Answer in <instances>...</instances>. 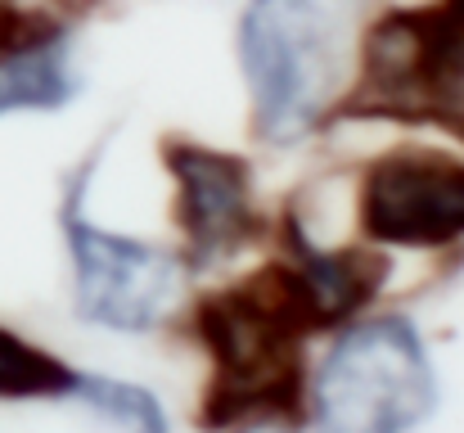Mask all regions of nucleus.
<instances>
[{
  "mask_svg": "<svg viewBox=\"0 0 464 433\" xmlns=\"http://www.w3.org/2000/svg\"><path fill=\"white\" fill-rule=\"evenodd\" d=\"M162 167L176 181L171 217L180 231L185 271H208L262 235L253 167L244 153L198 141H167Z\"/></svg>",
  "mask_w": 464,
  "mask_h": 433,
  "instance_id": "obj_7",
  "label": "nucleus"
},
{
  "mask_svg": "<svg viewBox=\"0 0 464 433\" xmlns=\"http://www.w3.org/2000/svg\"><path fill=\"white\" fill-rule=\"evenodd\" d=\"M438 411V370L406 316L352 320L307 384L315 433H411Z\"/></svg>",
  "mask_w": 464,
  "mask_h": 433,
  "instance_id": "obj_4",
  "label": "nucleus"
},
{
  "mask_svg": "<svg viewBox=\"0 0 464 433\" xmlns=\"http://www.w3.org/2000/svg\"><path fill=\"white\" fill-rule=\"evenodd\" d=\"M239 433H289V425H280V420H262V425H239Z\"/></svg>",
  "mask_w": 464,
  "mask_h": 433,
  "instance_id": "obj_12",
  "label": "nucleus"
},
{
  "mask_svg": "<svg viewBox=\"0 0 464 433\" xmlns=\"http://www.w3.org/2000/svg\"><path fill=\"white\" fill-rule=\"evenodd\" d=\"M189 334L208 352L198 425L212 433L307 416V339L324 334L320 307L303 271L280 253L244 280L203 293L189 311Z\"/></svg>",
  "mask_w": 464,
  "mask_h": 433,
  "instance_id": "obj_1",
  "label": "nucleus"
},
{
  "mask_svg": "<svg viewBox=\"0 0 464 433\" xmlns=\"http://www.w3.org/2000/svg\"><path fill=\"white\" fill-rule=\"evenodd\" d=\"M438 5H442L447 14H456V18H460V23H464V0H438Z\"/></svg>",
  "mask_w": 464,
  "mask_h": 433,
  "instance_id": "obj_13",
  "label": "nucleus"
},
{
  "mask_svg": "<svg viewBox=\"0 0 464 433\" xmlns=\"http://www.w3.org/2000/svg\"><path fill=\"white\" fill-rule=\"evenodd\" d=\"M280 253L303 271L311 298L320 307L324 334L361 320V311L388 285V258L374 249H320L298 212L280 217Z\"/></svg>",
  "mask_w": 464,
  "mask_h": 433,
  "instance_id": "obj_9",
  "label": "nucleus"
},
{
  "mask_svg": "<svg viewBox=\"0 0 464 433\" xmlns=\"http://www.w3.org/2000/svg\"><path fill=\"white\" fill-rule=\"evenodd\" d=\"M361 0H248L235 32L239 77L262 144H303L334 118L352 77Z\"/></svg>",
  "mask_w": 464,
  "mask_h": 433,
  "instance_id": "obj_2",
  "label": "nucleus"
},
{
  "mask_svg": "<svg viewBox=\"0 0 464 433\" xmlns=\"http://www.w3.org/2000/svg\"><path fill=\"white\" fill-rule=\"evenodd\" d=\"M100 162L104 144H95V153H86L63 176L59 194V231L72 262V307L86 325L113 334H150L176 302L189 271L180 267V253L109 231L100 217H91V185Z\"/></svg>",
  "mask_w": 464,
  "mask_h": 433,
  "instance_id": "obj_5",
  "label": "nucleus"
},
{
  "mask_svg": "<svg viewBox=\"0 0 464 433\" xmlns=\"http://www.w3.org/2000/svg\"><path fill=\"white\" fill-rule=\"evenodd\" d=\"M352 77L334 118L429 123L464 141V23L438 0L383 9L361 32Z\"/></svg>",
  "mask_w": 464,
  "mask_h": 433,
  "instance_id": "obj_3",
  "label": "nucleus"
},
{
  "mask_svg": "<svg viewBox=\"0 0 464 433\" xmlns=\"http://www.w3.org/2000/svg\"><path fill=\"white\" fill-rule=\"evenodd\" d=\"M356 217L379 249H456L464 244V158L433 144H397L370 158Z\"/></svg>",
  "mask_w": 464,
  "mask_h": 433,
  "instance_id": "obj_6",
  "label": "nucleus"
},
{
  "mask_svg": "<svg viewBox=\"0 0 464 433\" xmlns=\"http://www.w3.org/2000/svg\"><path fill=\"white\" fill-rule=\"evenodd\" d=\"M72 389L77 370L68 361L0 325V402H59Z\"/></svg>",
  "mask_w": 464,
  "mask_h": 433,
  "instance_id": "obj_10",
  "label": "nucleus"
},
{
  "mask_svg": "<svg viewBox=\"0 0 464 433\" xmlns=\"http://www.w3.org/2000/svg\"><path fill=\"white\" fill-rule=\"evenodd\" d=\"M77 95V27L68 14L41 5L32 27L0 54V118L63 113Z\"/></svg>",
  "mask_w": 464,
  "mask_h": 433,
  "instance_id": "obj_8",
  "label": "nucleus"
},
{
  "mask_svg": "<svg viewBox=\"0 0 464 433\" xmlns=\"http://www.w3.org/2000/svg\"><path fill=\"white\" fill-rule=\"evenodd\" d=\"M72 398H77L86 411L113 420L118 429H127V433H171L162 402H158L150 389H140V384L109 379V375H82V370H77Z\"/></svg>",
  "mask_w": 464,
  "mask_h": 433,
  "instance_id": "obj_11",
  "label": "nucleus"
}]
</instances>
